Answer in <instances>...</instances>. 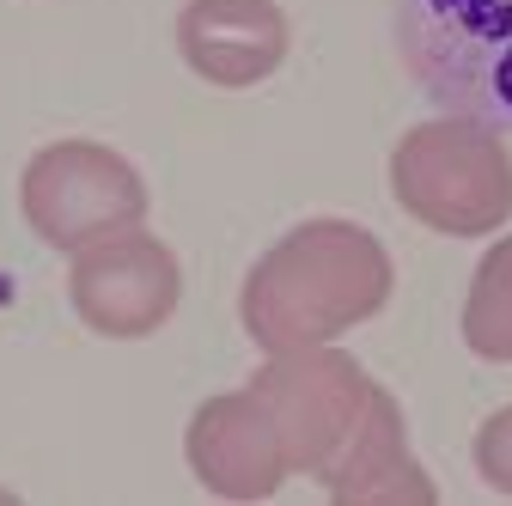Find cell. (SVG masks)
I'll use <instances>...</instances> for the list:
<instances>
[{
    "label": "cell",
    "instance_id": "obj_1",
    "mask_svg": "<svg viewBox=\"0 0 512 506\" xmlns=\"http://www.w3.org/2000/svg\"><path fill=\"white\" fill-rule=\"evenodd\" d=\"M391 299V257L354 220H305L293 226L244 281V330L256 348L287 354L336 342L366 324Z\"/></svg>",
    "mask_w": 512,
    "mask_h": 506
},
{
    "label": "cell",
    "instance_id": "obj_2",
    "mask_svg": "<svg viewBox=\"0 0 512 506\" xmlns=\"http://www.w3.org/2000/svg\"><path fill=\"white\" fill-rule=\"evenodd\" d=\"M409 80L482 129H512V0H397Z\"/></svg>",
    "mask_w": 512,
    "mask_h": 506
},
{
    "label": "cell",
    "instance_id": "obj_3",
    "mask_svg": "<svg viewBox=\"0 0 512 506\" xmlns=\"http://www.w3.org/2000/svg\"><path fill=\"white\" fill-rule=\"evenodd\" d=\"M391 189L403 214L445 238H482L512 220V159L500 135L470 116L409 129L391 153Z\"/></svg>",
    "mask_w": 512,
    "mask_h": 506
},
{
    "label": "cell",
    "instance_id": "obj_4",
    "mask_svg": "<svg viewBox=\"0 0 512 506\" xmlns=\"http://www.w3.org/2000/svg\"><path fill=\"white\" fill-rule=\"evenodd\" d=\"M250 391L263 397V409H269V421L281 433L287 470L324 476L342 458V446L354 439V427H360L378 385L360 372L354 354L317 342V348L269 354V366L250 378Z\"/></svg>",
    "mask_w": 512,
    "mask_h": 506
},
{
    "label": "cell",
    "instance_id": "obj_5",
    "mask_svg": "<svg viewBox=\"0 0 512 506\" xmlns=\"http://www.w3.org/2000/svg\"><path fill=\"white\" fill-rule=\"evenodd\" d=\"M25 220L55 250H86L98 238H116L141 226L147 183L122 153L98 141H55L25 165Z\"/></svg>",
    "mask_w": 512,
    "mask_h": 506
},
{
    "label": "cell",
    "instance_id": "obj_6",
    "mask_svg": "<svg viewBox=\"0 0 512 506\" xmlns=\"http://www.w3.org/2000/svg\"><path fill=\"white\" fill-rule=\"evenodd\" d=\"M68 299L80 311V324L116 342L153 336L177 299H183V269L177 257L141 226H128L116 238H98L86 250H74V275H68Z\"/></svg>",
    "mask_w": 512,
    "mask_h": 506
},
{
    "label": "cell",
    "instance_id": "obj_7",
    "mask_svg": "<svg viewBox=\"0 0 512 506\" xmlns=\"http://www.w3.org/2000/svg\"><path fill=\"white\" fill-rule=\"evenodd\" d=\"M183 452H189V470L202 476V488L226 494V500H269L293 476L287 452H281V433H275L263 397L250 385L208 397L183 433Z\"/></svg>",
    "mask_w": 512,
    "mask_h": 506
},
{
    "label": "cell",
    "instance_id": "obj_8",
    "mask_svg": "<svg viewBox=\"0 0 512 506\" xmlns=\"http://www.w3.org/2000/svg\"><path fill=\"white\" fill-rule=\"evenodd\" d=\"M177 49L208 86H256L287 61V13L275 0H189Z\"/></svg>",
    "mask_w": 512,
    "mask_h": 506
},
{
    "label": "cell",
    "instance_id": "obj_9",
    "mask_svg": "<svg viewBox=\"0 0 512 506\" xmlns=\"http://www.w3.org/2000/svg\"><path fill=\"white\" fill-rule=\"evenodd\" d=\"M317 482L342 506H427L433 500V476L409 458V427L391 391H372L354 439Z\"/></svg>",
    "mask_w": 512,
    "mask_h": 506
},
{
    "label": "cell",
    "instance_id": "obj_10",
    "mask_svg": "<svg viewBox=\"0 0 512 506\" xmlns=\"http://www.w3.org/2000/svg\"><path fill=\"white\" fill-rule=\"evenodd\" d=\"M464 342L476 360H494L506 366L512 360V238H500L476 281H470V299H464Z\"/></svg>",
    "mask_w": 512,
    "mask_h": 506
},
{
    "label": "cell",
    "instance_id": "obj_11",
    "mask_svg": "<svg viewBox=\"0 0 512 506\" xmlns=\"http://www.w3.org/2000/svg\"><path fill=\"white\" fill-rule=\"evenodd\" d=\"M476 470L488 488L512 494V409H494L476 433Z\"/></svg>",
    "mask_w": 512,
    "mask_h": 506
}]
</instances>
